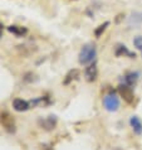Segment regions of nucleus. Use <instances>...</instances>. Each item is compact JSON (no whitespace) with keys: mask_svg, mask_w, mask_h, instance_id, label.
<instances>
[{"mask_svg":"<svg viewBox=\"0 0 142 150\" xmlns=\"http://www.w3.org/2000/svg\"><path fill=\"white\" fill-rule=\"evenodd\" d=\"M96 57H97V48H96L94 44L88 43V44H84L81 48L78 61H79V63L83 66H88L96 61Z\"/></svg>","mask_w":142,"mask_h":150,"instance_id":"1","label":"nucleus"},{"mask_svg":"<svg viewBox=\"0 0 142 150\" xmlns=\"http://www.w3.org/2000/svg\"><path fill=\"white\" fill-rule=\"evenodd\" d=\"M120 105H121V102H120L118 96L115 92H112V91L103 97V107L108 112H116L120 109Z\"/></svg>","mask_w":142,"mask_h":150,"instance_id":"2","label":"nucleus"},{"mask_svg":"<svg viewBox=\"0 0 142 150\" xmlns=\"http://www.w3.org/2000/svg\"><path fill=\"white\" fill-rule=\"evenodd\" d=\"M0 125H1V126L5 129L9 134H14V132L16 131L14 117L9 114V112H6V111L0 112Z\"/></svg>","mask_w":142,"mask_h":150,"instance_id":"3","label":"nucleus"},{"mask_svg":"<svg viewBox=\"0 0 142 150\" xmlns=\"http://www.w3.org/2000/svg\"><path fill=\"white\" fill-rule=\"evenodd\" d=\"M118 93L127 103H132L133 100H135V93H133V88L129 87L124 83H120L118 86Z\"/></svg>","mask_w":142,"mask_h":150,"instance_id":"4","label":"nucleus"},{"mask_svg":"<svg viewBox=\"0 0 142 150\" xmlns=\"http://www.w3.org/2000/svg\"><path fill=\"white\" fill-rule=\"evenodd\" d=\"M140 78V72H137V71H131V72H127L124 76L121 78V83H124V85H127L129 87H135L137 81H138Z\"/></svg>","mask_w":142,"mask_h":150,"instance_id":"5","label":"nucleus"},{"mask_svg":"<svg viewBox=\"0 0 142 150\" xmlns=\"http://www.w3.org/2000/svg\"><path fill=\"white\" fill-rule=\"evenodd\" d=\"M84 77L86 80L88 82H94L96 80H97L98 77V68H97V64H96V61L93 62V63L88 64L84 69Z\"/></svg>","mask_w":142,"mask_h":150,"instance_id":"6","label":"nucleus"},{"mask_svg":"<svg viewBox=\"0 0 142 150\" xmlns=\"http://www.w3.org/2000/svg\"><path fill=\"white\" fill-rule=\"evenodd\" d=\"M39 125L45 130H53L57 125V116L56 115H49L45 119H39Z\"/></svg>","mask_w":142,"mask_h":150,"instance_id":"7","label":"nucleus"},{"mask_svg":"<svg viewBox=\"0 0 142 150\" xmlns=\"http://www.w3.org/2000/svg\"><path fill=\"white\" fill-rule=\"evenodd\" d=\"M115 54L117 57H129V58H136V53L135 52H131L129 49L126 47L124 44L122 43H118L115 48Z\"/></svg>","mask_w":142,"mask_h":150,"instance_id":"8","label":"nucleus"},{"mask_svg":"<svg viewBox=\"0 0 142 150\" xmlns=\"http://www.w3.org/2000/svg\"><path fill=\"white\" fill-rule=\"evenodd\" d=\"M127 23L131 28L140 27L142 24V11H133V13L128 16Z\"/></svg>","mask_w":142,"mask_h":150,"instance_id":"9","label":"nucleus"},{"mask_svg":"<svg viewBox=\"0 0 142 150\" xmlns=\"http://www.w3.org/2000/svg\"><path fill=\"white\" fill-rule=\"evenodd\" d=\"M13 107L15 111L23 112V111H27L29 107H30V102L25 101V100H23V98H15L13 101Z\"/></svg>","mask_w":142,"mask_h":150,"instance_id":"10","label":"nucleus"},{"mask_svg":"<svg viewBox=\"0 0 142 150\" xmlns=\"http://www.w3.org/2000/svg\"><path fill=\"white\" fill-rule=\"evenodd\" d=\"M129 125H131L132 130L136 135H142V121L140 120L138 116H131Z\"/></svg>","mask_w":142,"mask_h":150,"instance_id":"11","label":"nucleus"},{"mask_svg":"<svg viewBox=\"0 0 142 150\" xmlns=\"http://www.w3.org/2000/svg\"><path fill=\"white\" fill-rule=\"evenodd\" d=\"M78 76H79V69H77V68L70 69L69 72L65 74V77H64V80H63V85H64V86H68L72 81L77 80Z\"/></svg>","mask_w":142,"mask_h":150,"instance_id":"12","label":"nucleus"},{"mask_svg":"<svg viewBox=\"0 0 142 150\" xmlns=\"http://www.w3.org/2000/svg\"><path fill=\"white\" fill-rule=\"evenodd\" d=\"M8 30H9L10 33H13V34H15L16 37H23L28 32L25 28L18 27V25H10V27H8Z\"/></svg>","mask_w":142,"mask_h":150,"instance_id":"13","label":"nucleus"},{"mask_svg":"<svg viewBox=\"0 0 142 150\" xmlns=\"http://www.w3.org/2000/svg\"><path fill=\"white\" fill-rule=\"evenodd\" d=\"M110 22H104V23H102L101 25H98L97 28L94 29V35H96V38H99L104 32H106V29L108 28V25H110Z\"/></svg>","mask_w":142,"mask_h":150,"instance_id":"14","label":"nucleus"},{"mask_svg":"<svg viewBox=\"0 0 142 150\" xmlns=\"http://www.w3.org/2000/svg\"><path fill=\"white\" fill-rule=\"evenodd\" d=\"M133 45L136 47L137 51L141 52V56H142V35L135 37V39H133Z\"/></svg>","mask_w":142,"mask_h":150,"instance_id":"15","label":"nucleus"},{"mask_svg":"<svg viewBox=\"0 0 142 150\" xmlns=\"http://www.w3.org/2000/svg\"><path fill=\"white\" fill-rule=\"evenodd\" d=\"M41 150H52L49 146H47V145H41Z\"/></svg>","mask_w":142,"mask_h":150,"instance_id":"16","label":"nucleus"}]
</instances>
